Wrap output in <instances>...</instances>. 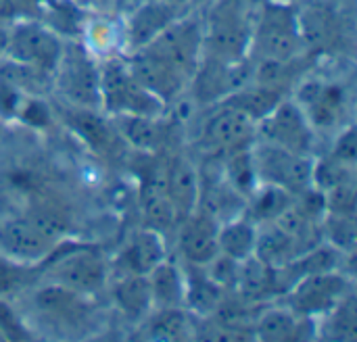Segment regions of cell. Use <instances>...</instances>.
<instances>
[{
	"label": "cell",
	"mask_w": 357,
	"mask_h": 342,
	"mask_svg": "<svg viewBox=\"0 0 357 342\" xmlns=\"http://www.w3.org/2000/svg\"><path fill=\"white\" fill-rule=\"evenodd\" d=\"M253 15L247 0H215L203 23V54L241 61L251 54Z\"/></svg>",
	"instance_id": "6da1fadb"
},
{
	"label": "cell",
	"mask_w": 357,
	"mask_h": 342,
	"mask_svg": "<svg viewBox=\"0 0 357 342\" xmlns=\"http://www.w3.org/2000/svg\"><path fill=\"white\" fill-rule=\"evenodd\" d=\"M251 52L257 59H295L303 48L299 10L287 0H266L253 15Z\"/></svg>",
	"instance_id": "7a4b0ae2"
},
{
	"label": "cell",
	"mask_w": 357,
	"mask_h": 342,
	"mask_svg": "<svg viewBox=\"0 0 357 342\" xmlns=\"http://www.w3.org/2000/svg\"><path fill=\"white\" fill-rule=\"evenodd\" d=\"M48 274V282L61 284L84 297H92L107 284L109 263L92 244H67L59 242L56 249L42 261Z\"/></svg>",
	"instance_id": "3957f363"
},
{
	"label": "cell",
	"mask_w": 357,
	"mask_h": 342,
	"mask_svg": "<svg viewBox=\"0 0 357 342\" xmlns=\"http://www.w3.org/2000/svg\"><path fill=\"white\" fill-rule=\"evenodd\" d=\"M65 50L63 36L40 19H17L8 25V44L4 59L36 67L40 71H56Z\"/></svg>",
	"instance_id": "277c9868"
},
{
	"label": "cell",
	"mask_w": 357,
	"mask_h": 342,
	"mask_svg": "<svg viewBox=\"0 0 357 342\" xmlns=\"http://www.w3.org/2000/svg\"><path fill=\"white\" fill-rule=\"evenodd\" d=\"M259 184L284 188L293 196L314 188V159L312 155L293 153L276 144L257 140L251 146Z\"/></svg>",
	"instance_id": "5b68a950"
},
{
	"label": "cell",
	"mask_w": 357,
	"mask_h": 342,
	"mask_svg": "<svg viewBox=\"0 0 357 342\" xmlns=\"http://www.w3.org/2000/svg\"><path fill=\"white\" fill-rule=\"evenodd\" d=\"M100 107L113 115L159 117L165 102L151 94L121 61H109L100 69Z\"/></svg>",
	"instance_id": "8992f818"
},
{
	"label": "cell",
	"mask_w": 357,
	"mask_h": 342,
	"mask_svg": "<svg viewBox=\"0 0 357 342\" xmlns=\"http://www.w3.org/2000/svg\"><path fill=\"white\" fill-rule=\"evenodd\" d=\"M142 48L190 81L203 54V23L199 19H174Z\"/></svg>",
	"instance_id": "52a82bcc"
},
{
	"label": "cell",
	"mask_w": 357,
	"mask_h": 342,
	"mask_svg": "<svg viewBox=\"0 0 357 342\" xmlns=\"http://www.w3.org/2000/svg\"><path fill=\"white\" fill-rule=\"evenodd\" d=\"M54 88L73 107H100V69L84 46L65 44L61 63L54 71Z\"/></svg>",
	"instance_id": "ba28073f"
},
{
	"label": "cell",
	"mask_w": 357,
	"mask_h": 342,
	"mask_svg": "<svg viewBox=\"0 0 357 342\" xmlns=\"http://www.w3.org/2000/svg\"><path fill=\"white\" fill-rule=\"evenodd\" d=\"M253 75V61H222L215 56L201 54V61L188 81L192 96L199 104H218L243 86L251 81Z\"/></svg>",
	"instance_id": "9c48e42d"
},
{
	"label": "cell",
	"mask_w": 357,
	"mask_h": 342,
	"mask_svg": "<svg viewBox=\"0 0 357 342\" xmlns=\"http://www.w3.org/2000/svg\"><path fill=\"white\" fill-rule=\"evenodd\" d=\"M354 290L351 280L341 272H320L299 278L287 293V307L297 316L318 320Z\"/></svg>",
	"instance_id": "30bf717a"
},
{
	"label": "cell",
	"mask_w": 357,
	"mask_h": 342,
	"mask_svg": "<svg viewBox=\"0 0 357 342\" xmlns=\"http://www.w3.org/2000/svg\"><path fill=\"white\" fill-rule=\"evenodd\" d=\"M255 138L301 155H312L314 150V127L297 100L289 96L257 121Z\"/></svg>",
	"instance_id": "8fae6325"
},
{
	"label": "cell",
	"mask_w": 357,
	"mask_h": 342,
	"mask_svg": "<svg viewBox=\"0 0 357 342\" xmlns=\"http://www.w3.org/2000/svg\"><path fill=\"white\" fill-rule=\"evenodd\" d=\"M303 48L310 54H339L349 42L345 17L326 2L307 4L299 10Z\"/></svg>",
	"instance_id": "7c38bea8"
},
{
	"label": "cell",
	"mask_w": 357,
	"mask_h": 342,
	"mask_svg": "<svg viewBox=\"0 0 357 342\" xmlns=\"http://www.w3.org/2000/svg\"><path fill=\"white\" fill-rule=\"evenodd\" d=\"M255 121H251L245 113L234 109L228 102L213 104V111L201 125V146L213 157L230 153L241 146H249L255 142Z\"/></svg>",
	"instance_id": "4fadbf2b"
},
{
	"label": "cell",
	"mask_w": 357,
	"mask_h": 342,
	"mask_svg": "<svg viewBox=\"0 0 357 342\" xmlns=\"http://www.w3.org/2000/svg\"><path fill=\"white\" fill-rule=\"evenodd\" d=\"M61 240L52 238L27 213L0 221V251L19 263H42Z\"/></svg>",
	"instance_id": "5bb4252c"
},
{
	"label": "cell",
	"mask_w": 357,
	"mask_h": 342,
	"mask_svg": "<svg viewBox=\"0 0 357 342\" xmlns=\"http://www.w3.org/2000/svg\"><path fill=\"white\" fill-rule=\"evenodd\" d=\"M314 130H331L341 123L347 109V90L335 81L305 79L295 94Z\"/></svg>",
	"instance_id": "9a60e30c"
},
{
	"label": "cell",
	"mask_w": 357,
	"mask_h": 342,
	"mask_svg": "<svg viewBox=\"0 0 357 342\" xmlns=\"http://www.w3.org/2000/svg\"><path fill=\"white\" fill-rule=\"evenodd\" d=\"M163 259H167L163 234L151 228H142L128 236L111 267L117 276H146Z\"/></svg>",
	"instance_id": "2e32d148"
},
{
	"label": "cell",
	"mask_w": 357,
	"mask_h": 342,
	"mask_svg": "<svg viewBox=\"0 0 357 342\" xmlns=\"http://www.w3.org/2000/svg\"><path fill=\"white\" fill-rule=\"evenodd\" d=\"M218 228L220 224L199 209L180 219L178 249L188 265L205 267L211 259L218 257Z\"/></svg>",
	"instance_id": "e0dca14e"
},
{
	"label": "cell",
	"mask_w": 357,
	"mask_h": 342,
	"mask_svg": "<svg viewBox=\"0 0 357 342\" xmlns=\"http://www.w3.org/2000/svg\"><path fill=\"white\" fill-rule=\"evenodd\" d=\"M31 301L40 316L61 326H79L90 313L88 297L54 282H46L44 286H40L33 293Z\"/></svg>",
	"instance_id": "ac0fdd59"
},
{
	"label": "cell",
	"mask_w": 357,
	"mask_h": 342,
	"mask_svg": "<svg viewBox=\"0 0 357 342\" xmlns=\"http://www.w3.org/2000/svg\"><path fill=\"white\" fill-rule=\"evenodd\" d=\"M253 339L257 341H312L318 339L316 320L297 316L289 307H270L253 320Z\"/></svg>",
	"instance_id": "d6986e66"
},
{
	"label": "cell",
	"mask_w": 357,
	"mask_h": 342,
	"mask_svg": "<svg viewBox=\"0 0 357 342\" xmlns=\"http://www.w3.org/2000/svg\"><path fill=\"white\" fill-rule=\"evenodd\" d=\"M126 65H128L130 73L151 94H155L163 102L174 100L188 86V81L180 73H176L172 67H167L165 63H161L157 56H153L144 48L132 50V56L126 61Z\"/></svg>",
	"instance_id": "ffe728a7"
},
{
	"label": "cell",
	"mask_w": 357,
	"mask_h": 342,
	"mask_svg": "<svg viewBox=\"0 0 357 342\" xmlns=\"http://www.w3.org/2000/svg\"><path fill=\"white\" fill-rule=\"evenodd\" d=\"M161 182H163L165 194L169 196V201L178 213V219H184L186 215L197 211L201 182H199L197 167L188 159L172 157L163 165Z\"/></svg>",
	"instance_id": "44dd1931"
},
{
	"label": "cell",
	"mask_w": 357,
	"mask_h": 342,
	"mask_svg": "<svg viewBox=\"0 0 357 342\" xmlns=\"http://www.w3.org/2000/svg\"><path fill=\"white\" fill-rule=\"evenodd\" d=\"M63 123L77 136L82 138L92 150L96 153H113L117 146V132L94 111V109H84V107H73L63 109L61 113Z\"/></svg>",
	"instance_id": "7402d4cb"
},
{
	"label": "cell",
	"mask_w": 357,
	"mask_h": 342,
	"mask_svg": "<svg viewBox=\"0 0 357 342\" xmlns=\"http://www.w3.org/2000/svg\"><path fill=\"white\" fill-rule=\"evenodd\" d=\"M176 8L178 6L169 4L167 0H151L138 6L126 25V40L130 48L138 50L146 46L155 36H159L174 19H178Z\"/></svg>",
	"instance_id": "603a6c76"
},
{
	"label": "cell",
	"mask_w": 357,
	"mask_h": 342,
	"mask_svg": "<svg viewBox=\"0 0 357 342\" xmlns=\"http://www.w3.org/2000/svg\"><path fill=\"white\" fill-rule=\"evenodd\" d=\"M161 176H163V165H157L144 178V182L140 186V209H142L146 228L163 234L169 228H174L180 219H178V213H176L169 196L165 194Z\"/></svg>",
	"instance_id": "cb8c5ba5"
},
{
	"label": "cell",
	"mask_w": 357,
	"mask_h": 342,
	"mask_svg": "<svg viewBox=\"0 0 357 342\" xmlns=\"http://www.w3.org/2000/svg\"><path fill=\"white\" fill-rule=\"evenodd\" d=\"M117 136L140 153H157L167 142V127L151 115H115Z\"/></svg>",
	"instance_id": "d4e9b609"
},
{
	"label": "cell",
	"mask_w": 357,
	"mask_h": 342,
	"mask_svg": "<svg viewBox=\"0 0 357 342\" xmlns=\"http://www.w3.org/2000/svg\"><path fill=\"white\" fill-rule=\"evenodd\" d=\"M236 293L249 303H261L266 299L282 295L278 270L266 265L257 257H249V259L241 261Z\"/></svg>",
	"instance_id": "484cf974"
},
{
	"label": "cell",
	"mask_w": 357,
	"mask_h": 342,
	"mask_svg": "<svg viewBox=\"0 0 357 342\" xmlns=\"http://www.w3.org/2000/svg\"><path fill=\"white\" fill-rule=\"evenodd\" d=\"M226 299V290L218 286L205 267L188 265L184 274V307L195 316H213Z\"/></svg>",
	"instance_id": "4316f807"
},
{
	"label": "cell",
	"mask_w": 357,
	"mask_h": 342,
	"mask_svg": "<svg viewBox=\"0 0 357 342\" xmlns=\"http://www.w3.org/2000/svg\"><path fill=\"white\" fill-rule=\"evenodd\" d=\"M257 240V224L245 215V211L232 219H226L218 228V249L222 255L236 261L253 257Z\"/></svg>",
	"instance_id": "83f0119b"
},
{
	"label": "cell",
	"mask_w": 357,
	"mask_h": 342,
	"mask_svg": "<svg viewBox=\"0 0 357 342\" xmlns=\"http://www.w3.org/2000/svg\"><path fill=\"white\" fill-rule=\"evenodd\" d=\"M299 255L293 238L276 224H259L257 226V240H255V251L253 257L264 261L270 267H284Z\"/></svg>",
	"instance_id": "f1b7e54d"
},
{
	"label": "cell",
	"mask_w": 357,
	"mask_h": 342,
	"mask_svg": "<svg viewBox=\"0 0 357 342\" xmlns=\"http://www.w3.org/2000/svg\"><path fill=\"white\" fill-rule=\"evenodd\" d=\"M146 280L155 309L184 307V274L176 263L163 259L146 274Z\"/></svg>",
	"instance_id": "f546056e"
},
{
	"label": "cell",
	"mask_w": 357,
	"mask_h": 342,
	"mask_svg": "<svg viewBox=\"0 0 357 342\" xmlns=\"http://www.w3.org/2000/svg\"><path fill=\"white\" fill-rule=\"evenodd\" d=\"M253 144L234 148L230 153L220 155L222 157V176L228 182V186L241 194L245 201L253 194V190L259 186L257 180V169H255V159H253Z\"/></svg>",
	"instance_id": "4dcf8cb0"
},
{
	"label": "cell",
	"mask_w": 357,
	"mask_h": 342,
	"mask_svg": "<svg viewBox=\"0 0 357 342\" xmlns=\"http://www.w3.org/2000/svg\"><path fill=\"white\" fill-rule=\"evenodd\" d=\"M113 301L126 318L142 320L153 309L146 276H117L113 286Z\"/></svg>",
	"instance_id": "1f68e13d"
},
{
	"label": "cell",
	"mask_w": 357,
	"mask_h": 342,
	"mask_svg": "<svg viewBox=\"0 0 357 342\" xmlns=\"http://www.w3.org/2000/svg\"><path fill=\"white\" fill-rule=\"evenodd\" d=\"M293 199L295 196L291 192H287L284 188H278L272 184H259L245 203L247 205L245 215L251 217L257 226L276 221L291 207Z\"/></svg>",
	"instance_id": "d6a6232c"
},
{
	"label": "cell",
	"mask_w": 357,
	"mask_h": 342,
	"mask_svg": "<svg viewBox=\"0 0 357 342\" xmlns=\"http://www.w3.org/2000/svg\"><path fill=\"white\" fill-rule=\"evenodd\" d=\"M284 98V94L264 88L255 81H249L247 86H243L241 90H236L234 94H230L228 98H224L222 102L232 104L234 109H238L241 113H245L251 121H259L264 119L280 100Z\"/></svg>",
	"instance_id": "836d02e7"
},
{
	"label": "cell",
	"mask_w": 357,
	"mask_h": 342,
	"mask_svg": "<svg viewBox=\"0 0 357 342\" xmlns=\"http://www.w3.org/2000/svg\"><path fill=\"white\" fill-rule=\"evenodd\" d=\"M356 293L351 290L343 297L326 316H322V326H318V336L328 341H356L357 336V311Z\"/></svg>",
	"instance_id": "e575fe53"
},
{
	"label": "cell",
	"mask_w": 357,
	"mask_h": 342,
	"mask_svg": "<svg viewBox=\"0 0 357 342\" xmlns=\"http://www.w3.org/2000/svg\"><path fill=\"white\" fill-rule=\"evenodd\" d=\"M0 79L8 81L17 90L29 96H42L50 86H54V75L40 71L36 67L10 61V59H0Z\"/></svg>",
	"instance_id": "d590c367"
},
{
	"label": "cell",
	"mask_w": 357,
	"mask_h": 342,
	"mask_svg": "<svg viewBox=\"0 0 357 342\" xmlns=\"http://www.w3.org/2000/svg\"><path fill=\"white\" fill-rule=\"evenodd\" d=\"M146 336L151 341H186L192 336L190 320L184 307H163L146 322Z\"/></svg>",
	"instance_id": "8d00e7d4"
},
{
	"label": "cell",
	"mask_w": 357,
	"mask_h": 342,
	"mask_svg": "<svg viewBox=\"0 0 357 342\" xmlns=\"http://www.w3.org/2000/svg\"><path fill=\"white\" fill-rule=\"evenodd\" d=\"M322 238L326 244L337 249L341 255L351 257L356 251L357 230L356 215H341V213H328L322 219Z\"/></svg>",
	"instance_id": "74e56055"
},
{
	"label": "cell",
	"mask_w": 357,
	"mask_h": 342,
	"mask_svg": "<svg viewBox=\"0 0 357 342\" xmlns=\"http://www.w3.org/2000/svg\"><path fill=\"white\" fill-rule=\"evenodd\" d=\"M326 211L341 215H356V180L343 182L324 192Z\"/></svg>",
	"instance_id": "f35d334b"
},
{
	"label": "cell",
	"mask_w": 357,
	"mask_h": 342,
	"mask_svg": "<svg viewBox=\"0 0 357 342\" xmlns=\"http://www.w3.org/2000/svg\"><path fill=\"white\" fill-rule=\"evenodd\" d=\"M0 336L6 341H31L33 336L6 299H0Z\"/></svg>",
	"instance_id": "ab89813d"
},
{
	"label": "cell",
	"mask_w": 357,
	"mask_h": 342,
	"mask_svg": "<svg viewBox=\"0 0 357 342\" xmlns=\"http://www.w3.org/2000/svg\"><path fill=\"white\" fill-rule=\"evenodd\" d=\"M27 274L29 270L25 263L13 261L8 257H0V299L19 290L25 284Z\"/></svg>",
	"instance_id": "60d3db41"
},
{
	"label": "cell",
	"mask_w": 357,
	"mask_h": 342,
	"mask_svg": "<svg viewBox=\"0 0 357 342\" xmlns=\"http://www.w3.org/2000/svg\"><path fill=\"white\" fill-rule=\"evenodd\" d=\"M17 119H21L25 125H33V127H46L52 121L50 109L46 107V102L40 96H25Z\"/></svg>",
	"instance_id": "b9f144b4"
},
{
	"label": "cell",
	"mask_w": 357,
	"mask_h": 342,
	"mask_svg": "<svg viewBox=\"0 0 357 342\" xmlns=\"http://www.w3.org/2000/svg\"><path fill=\"white\" fill-rule=\"evenodd\" d=\"M328 157H333L335 161H339V163H343V165L356 167L357 136H356V127H354L351 123H349V125L339 134V138L335 140L333 150H331V155H328Z\"/></svg>",
	"instance_id": "7bdbcfd3"
},
{
	"label": "cell",
	"mask_w": 357,
	"mask_h": 342,
	"mask_svg": "<svg viewBox=\"0 0 357 342\" xmlns=\"http://www.w3.org/2000/svg\"><path fill=\"white\" fill-rule=\"evenodd\" d=\"M52 0H17L19 19H38Z\"/></svg>",
	"instance_id": "ee69618b"
},
{
	"label": "cell",
	"mask_w": 357,
	"mask_h": 342,
	"mask_svg": "<svg viewBox=\"0 0 357 342\" xmlns=\"http://www.w3.org/2000/svg\"><path fill=\"white\" fill-rule=\"evenodd\" d=\"M169 4H174V6H182V4H186L188 0H167Z\"/></svg>",
	"instance_id": "f6af8a7d"
},
{
	"label": "cell",
	"mask_w": 357,
	"mask_h": 342,
	"mask_svg": "<svg viewBox=\"0 0 357 342\" xmlns=\"http://www.w3.org/2000/svg\"><path fill=\"white\" fill-rule=\"evenodd\" d=\"M79 2H94V0H79Z\"/></svg>",
	"instance_id": "bcb514c9"
}]
</instances>
